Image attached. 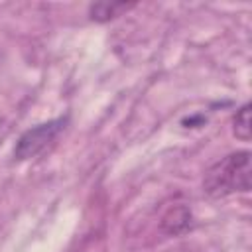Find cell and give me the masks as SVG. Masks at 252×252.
Returning a JSON list of instances; mask_svg holds the SVG:
<instances>
[{"instance_id":"cell-3","label":"cell","mask_w":252,"mask_h":252,"mask_svg":"<svg viewBox=\"0 0 252 252\" xmlns=\"http://www.w3.org/2000/svg\"><path fill=\"white\" fill-rule=\"evenodd\" d=\"M191 224H193V215L187 205H175L167 209V213L161 217V230L173 236L187 232Z\"/></svg>"},{"instance_id":"cell-4","label":"cell","mask_w":252,"mask_h":252,"mask_svg":"<svg viewBox=\"0 0 252 252\" xmlns=\"http://www.w3.org/2000/svg\"><path fill=\"white\" fill-rule=\"evenodd\" d=\"M134 4H126V2H96L89 6V16L94 22H108L114 20L116 16H120L122 12H126L128 8H132Z\"/></svg>"},{"instance_id":"cell-2","label":"cell","mask_w":252,"mask_h":252,"mask_svg":"<svg viewBox=\"0 0 252 252\" xmlns=\"http://www.w3.org/2000/svg\"><path fill=\"white\" fill-rule=\"evenodd\" d=\"M65 126H67V116L53 118V120L32 126L18 138L16 148H14V158L18 161H26V159L39 156L65 130Z\"/></svg>"},{"instance_id":"cell-5","label":"cell","mask_w":252,"mask_h":252,"mask_svg":"<svg viewBox=\"0 0 252 252\" xmlns=\"http://www.w3.org/2000/svg\"><path fill=\"white\" fill-rule=\"evenodd\" d=\"M232 132L238 140H250V104H242L232 118Z\"/></svg>"},{"instance_id":"cell-1","label":"cell","mask_w":252,"mask_h":252,"mask_svg":"<svg viewBox=\"0 0 252 252\" xmlns=\"http://www.w3.org/2000/svg\"><path fill=\"white\" fill-rule=\"evenodd\" d=\"M250 152L238 150L213 163L203 177V191L213 199L250 191Z\"/></svg>"}]
</instances>
